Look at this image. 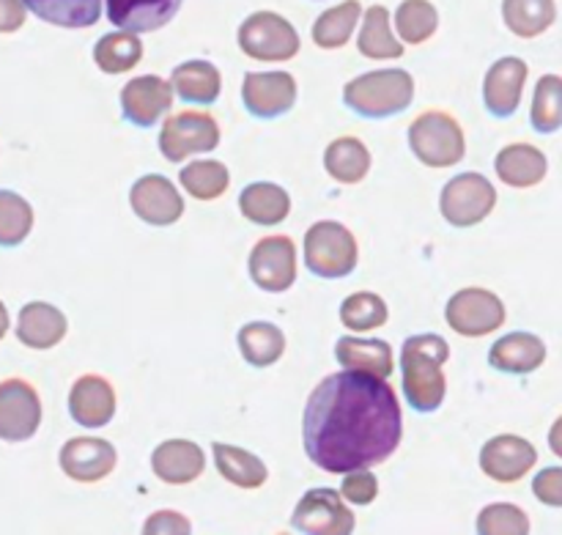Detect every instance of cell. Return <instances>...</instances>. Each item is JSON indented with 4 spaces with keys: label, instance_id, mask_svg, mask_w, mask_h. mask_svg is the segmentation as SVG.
<instances>
[{
    "label": "cell",
    "instance_id": "cell-16",
    "mask_svg": "<svg viewBox=\"0 0 562 535\" xmlns=\"http://www.w3.org/2000/svg\"><path fill=\"white\" fill-rule=\"evenodd\" d=\"M538 450L519 434L492 437L481 450V470L497 483H516L536 467Z\"/></svg>",
    "mask_w": 562,
    "mask_h": 535
},
{
    "label": "cell",
    "instance_id": "cell-43",
    "mask_svg": "<svg viewBox=\"0 0 562 535\" xmlns=\"http://www.w3.org/2000/svg\"><path fill=\"white\" fill-rule=\"evenodd\" d=\"M140 535H192V522L179 511H154Z\"/></svg>",
    "mask_w": 562,
    "mask_h": 535
},
{
    "label": "cell",
    "instance_id": "cell-29",
    "mask_svg": "<svg viewBox=\"0 0 562 535\" xmlns=\"http://www.w3.org/2000/svg\"><path fill=\"white\" fill-rule=\"evenodd\" d=\"M324 168L338 185H360L371 170V152L360 137H335L324 152Z\"/></svg>",
    "mask_w": 562,
    "mask_h": 535
},
{
    "label": "cell",
    "instance_id": "cell-8",
    "mask_svg": "<svg viewBox=\"0 0 562 535\" xmlns=\"http://www.w3.org/2000/svg\"><path fill=\"white\" fill-rule=\"evenodd\" d=\"M220 146V124L203 110H181L165 119L159 152L168 163H184L192 154H209Z\"/></svg>",
    "mask_w": 562,
    "mask_h": 535
},
{
    "label": "cell",
    "instance_id": "cell-1",
    "mask_svg": "<svg viewBox=\"0 0 562 535\" xmlns=\"http://www.w3.org/2000/svg\"><path fill=\"white\" fill-rule=\"evenodd\" d=\"M404 415L387 379L329 374L313 388L302 415L307 459L324 472L371 470L398 450Z\"/></svg>",
    "mask_w": 562,
    "mask_h": 535
},
{
    "label": "cell",
    "instance_id": "cell-10",
    "mask_svg": "<svg viewBox=\"0 0 562 535\" xmlns=\"http://www.w3.org/2000/svg\"><path fill=\"white\" fill-rule=\"evenodd\" d=\"M355 514L344 503L335 489H311L302 494L291 514V527L302 535H351L355 533Z\"/></svg>",
    "mask_w": 562,
    "mask_h": 535
},
{
    "label": "cell",
    "instance_id": "cell-44",
    "mask_svg": "<svg viewBox=\"0 0 562 535\" xmlns=\"http://www.w3.org/2000/svg\"><path fill=\"white\" fill-rule=\"evenodd\" d=\"M532 492L541 503L552 505V509H560L562 505V470L560 467H547L536 476L532 481Z\"/></svg>",
    "mask_w": 562,
    "mask_h": 535
},
{
    "label": "cell",
    "instance_id": "cell-17",
    "mask_svg": "<svg viewBox=\"0 0 562 535\" xmlns=\"http://www.w3.org/2000/svg\"><path fill=\"white\" fill-rule=\"evenodd\" d=\"M530 66L516 55L494 60L483 80V102L494 119H510L519 110L521 93H525Z\"/></svg>",
    "mask_w": 562,
    "mask_h": 535
},
{
    "label": "cell",
    "instance_id": "cell-14",
    "mask_svg": "<svg viewBox=\"0 0 562 535\" xmlns=\"http://www.w3.org/2000/svg\"><path fill=\"white\" fill-rule=\"evenodd\" d=\"M173 108V88L165 77L159 75H140L132 77L124 88H121V115L130 121L132 126H148L157 124L168 110Z\"/></svg>",
    "mask_w": 562,
    "mask_h": 535
},
{
    "label": "cell",
    "instance_id": "cell-20",
    "mask_svg": "<svg viewBox=\"0 0 562 535\" xmlns=\"http://www.w3.org/2000/svg\"><path fill=\"white\" fill-rule=\"evenodd\" d=\"M151 470L168 487H187L206 470V454L192 439H168L151 454Z\"/></svg>",
    "mask_w": 562,
    "mask_h": 535
},
{
    "label": "cell",
    "instance_id": "cell-32",
    "mask_svg": "<svg viewBox=\"0 0 562 535\" xmlns=\"http://www.w3.org/2000/svg\"><path fill=\"white\" fill-rule=\"evenodd\" d=\"M362 16L360 0H344V3L333 5V9L322 11L313 22V44L322 49H340L349 44L351 33L357 31Z\"/></svg>",
    "mask_w": 562,
    "mask_h": 535
},
{
    "label": "cell",
    "instance_id": "cell-26",
    "mask_svg": "<svg viewBox=\"0 0 562 535\" xmlns=\"http://www.w3.org/2000/svg\"><path fill=\"white\" fill-rule=\"evenodd\" d=\"M170 88L187 104H214L223 91V75L212 60H184L170 75Z\"/></svg>",
    "mask_w": 562,
    "mask_h": 535
},
{
    "label": "cell",
    "instance_id": "cell-33",
    "mask_svg": "<svg viewBox=\"0 0 562 535\" xmlns=\"http://www.w3.org/2000/svg\"><path fill=\"white\" fill-rule=\"evenodd\" d=\"M503 20L519 38H538L558 20L554 0H503Z\"/></svg>",
    "mask_w": 562,
    "mask_h": 535
},
{
    "label": "cell",
    "instance_id": "cell-24",
    "mask_svg": "<svg viewBox=\"0 0 562 535\" xmlns=\"http://www.w3.org/2000/svg\"><path fill=\"white\" fill-rule=\"evenodd\" d=\"M335 360L344 371L368 374L376 379H390L393 374V349L387 341L379 338H357V335H344L335 344Z\"/></svg>",
    "mask_w": 562,
    "mask_h": 535
},
{
    "label": "cell",
    "instance_id": "cell-21",
    "mask_svg": "<svg viewBox=\"0 0 562 535\" xmlns=\"http://www.w3.org/2000/svg\"><path fill=\"white\" fill-rule=\"evenodd\" d=\"M66 330H69V322H66L64 311H58L49 302H27L16 316V338L27 349H55L66 338Z\"/></svg>",
    "mask_w": 562,
    "mask_h": 535
},
{
    "label": "cell",
    "instance_id": "cell-47",
    "mask_svg": "<svg viewBox=\"0 0 562 535\" xmlns=\"http://www.w3.org/2000/svg\"><path fill=\"white\" fill-rule=\"evenodd\" d=\"M278 535H291V533H278Z\"/></svg>",
    "mask_w": 562,
    "mask_h": 535
},
{
    "label": "cell",
    "instance_id": "cell-45",
    "mask_svg": "<svg viewBox=\"0 0 562 535\" xmlns=\"http://www.w3.org/2000/svg\"><path fill=\"white\" fill-rule=\"evenodd\" d=\"M27 20L22 0H0V33H16Z\"/></svg>",
    "mask_w": 562,
    "mask_h": 535
},
{
    "label": "cell",
    "instance_id": "cell-3",
    "mask_svg": "<svg viewBox=\"0 0 562 535\" xmlns=\"http://www.w3.org/2000/svg\"><path fill=\"white\" fill-rule=\"evenodd\" d=\"M415 102V77L406 69H373L344 88V104L362 119H390Z\"/></svg>",
    "mask_w": 562,
    "mask_h": 535
},
{
    "label": "cell",
    "instance_id": "cell-2",
    "mask_svg": "<svg viewBox=\"0 0 562 535\" xmlns=\"http://www.w3.org/2000/svg\"><path fill=\"white\" fill-rule=\"evenodd\" d=\"M450 360V346L442 335H412L401 346L404 395L415 412H437L448 395L442 366Z\"/></svg>",
    "mask_w": 562,
    "mask_h": 535
},
{
    "label": "cell",
    "instance_id": "cell-5",
    "mask_svg": "<svg viewBox=\"0 0 562 535\" xmlns=\"http://www.w3.org/2000/svg\"><path fill=\"white\" fill-rule=\"evenodd\" d=\"M360 261V247L355 234L335 220H322L305 234V267L316 278H349Z\"/></svg>",
    "mask_w": 562,
    "mask_h": 535
},
{
    "label": "cell",
    "instance_id": "cell-25",
    "mask_svg": "<svg viewBox=\"0 0 562 535\" xmlns=\"http://www.w3.org/2000/svg\"><path fill=\"white\" fill-rule=\"evenodd\" d=\"M547 363V344L536 333H508L488 349V366L503 374H532Z\"/></svg>",
    "mask_w": 562,
    "mask_h": 535
},
{
    "label": "cell",
    "instance_id": "cell-15",
    "mask_svg": "<svg viewBox=\"0 0 562 535\" xmlns=\"http://www.w3.org/2000/svg\"><path fill=\"white\" fill-rule=\"evenodd\" d=\"M132 212L148 225L157 229H168V225L179 223L184 214V198L179 196L176 185L159 174L140 176L130 190Z\"/></svg>",
    "mask_w": 562,
    "mask_h": 535
},
{
    "label": "cell",
    "instance_id": "cell-7",
    "mask_svg": "<svg viewBox=\"0 0 562 535\" xmlns=\"http://www.w3.org/2000/svg\"><path fill=\"white\" fill-rule=\"evenodd\" d=\"M497 207V190L483 174H459L445 185L439 196V212L453 229L481 225Z\"/></svg>",
    "mask_w": 562,
    "mask_h": 535
},
{
    "label": "cell",
    "instance_id": "cell-11",
    "mask_svg": "<svg viewBox=\"0 0 562 535\" xmlns=\"http://www.w3.org/2000/svg\"><path fill=\"white\" fill-rule=\"evenodd\" d=\"M252 283L269 294H283L296 280V245L291 236L272 234L256 242L247 258Z\"/></svg>",
    "mask_w": 562,
    "mask_h": 535
},
{
    "label": "cell",
    "instance_id": "cell-40",
    "mask_svg": "<svg viewBox=\"0 0 562 535\" xmlns=\"http://www.w3.org/2000/svg\"><path fill=\"white\" fill-rule=\"evenodd\" d=\"M33 231V207L14 190H0V247H16Z\"/></svg>",
    "mask_w": 562,
    "mask_h": 535
},
{
    "label": "cell",
    "instance_id": "cell-6",
    "mask_svg": "<svg viewBox=\"0 0 562 535\" xmlns=\"http://www.w3.org/2000/svg\"><path fill=\"white\" fill-rule=\"evenodd\" d=\"M236 42L247 58L263 60V64H285L296 58L302 47L296 27L278 11H256L247 16L239 25Z\"/></svg>",
    "mask_w": 562,
    "mask_h": 535
},
{
    "label": "cell",
    "instance_id": "cell-41",
    "mask_svg": "<svg viewBox=\"0 0 562 535\" xmlns=\"http://www.w3.org/2000/svg\"><path fill=\"white\" fill-rule=\"evenodd\" d=\"M477 535H530V516L514 503H492L477 514Z\"/></svg>",
    "mask_w": 562,
    "mask_h": 535
},
{
    "label": "cell",
    "instance_id": "cell-34",
    "mask_svg": "<svg viewBox=\"0 0 562 535\" xmlns=\"http://www.w3.org/2000/svg\"><path fill=\"white\" fill-rule=\"evenodd\" d=\"M38 20L58 27H91L102 16V0H22Z\"/></svg>",
    "mask_w": 562,
    "mask_h": 535
},
{
    "label": "cell",
    "instance_id": "cell-28",
    "mask_svg": "<svg viewBox=\"0 0 562 535\" xmlns=\"http://www.w3.org/2000/svg\"><path fill=\"white\" fill-rule=\"evenodd\" d=\"M239 212L256 225H278L291 214V196L272 181H252L241 190Z\"/></svg>",
    "mask_w": 562,
    "mask_h": 535
},
{
    "label": "cell",
    "instance_id": "cell-4",
    "mask_svg": "<svg viewBox=\"0 0 562 535\" xmlns=\"http://www.w3.org/2000/svg\"><path fill=\"white\" fill-rule=\"evenodd\" d=\"M409 148L423 165L442 170L464 159L467 137L453 115L445 110H426L409 124Z\"/></svg>",
    "mask_w": 562,
    "mask_h": 535
},
{
    "label": "cell",
    "instance_id": "cell-30",
    "mask_svg": "<svg viewBox=\"0 0 562 535\" xmlns=\"http://www.w3.org/2000/svg\"><path fill=\"white\" fill-rule=\"evenodd\" d=\"M214 465H217L220 476L228 483L239 489H261L267 483L269 470L256 454L245 448H236V445L228 443H214L212 445Z\"/></svg>",
    "mask_w": 562,
    "mask_h": 535
},
{
    "label": "cell",
    "instance_id": "cell-36",
    "mask_svg": "<svg viewBox=\"0 0 562 535\" xmlns=\"http://www.w3.org/2000/svg\"><path fill=\"white\" fill-rule=\"evenodd\" d=\"M395 36L401 44H426L439 27V11L431 0H401L395 9Z\"/></svg>",
    "mask_w": 562,
    "mask_h": 535
},
{
    "label": "cell",
    "instance_id": "cell-13",
    "mask_svg": "<svg viewBox=\"0 0 562 535\" xmlns=\"http://www.w3.org/2000/svg\"><path fill=\"white\" fill-rule=\"evenodd\" d=\"M241 102L250 115L272 121L294 110L296 80L291 71H247L241 82Z\"/></svg>",
    "mask_w": 562,
    "mask_h": 535
},
{
    "label": "cell",
    "instance_id": "cell-19",
    "mask_svg": "<svg viewBox=\"0 0 562 535\" xmlns=\"http://www.w3.org/2000/svg\"><path fill=\"white\" fill-rule=\"evenodd\" d=\"M115 388L99 374H86L69 390L71 421L86 428H102L115 415Z\"/></svg>",
    "mask_w": 562,
    "mask_h": 535
},
{
    "label": "cell",
    "instance_id": "cell-22",
    "mask_svg": "<svg viewBox=\"0 0 562 535\" xmlns=\"http://www.w3.org/2000/svg\"><path fill=\"white\" fill-rule=\"evenodd\" d=\"M181 0H108V20L126 33H154L168 25Z\"/></svg>",
    "mask_w": 562,
    "mask_h": 535
},
{
    "label": "cell",
    "instance_id": "cell-23",
    "mask_svg": "<svg viewBox=\"0 0 562 535\" xmlns=\"http://www.w3.org/2000/svg\"><path fill=\"white\" fill-rule=\"evenodd\" d=\"M494 170H497L503 185L516 187V190H530L547 179L549 159L532 143H508L494 159Z\"/></svg>",
    "mask_w": 562,
    "mask_h": 535
},
{
    "label": "cell",
    "instance_id": "cell-9",
    "mask_svg": "<svg viewBox=\"0 0 562 535\" xmlns=\"http://www.w3.org/2000/svg\"><path fill=\"white\" fill-rule=\"evenodd\" d=\"M445 319L464 338H483L505 324V302L494 291L467 286L450 297Z\"/></svg>",
    "mask_w": 562,
    "mask_h": 535
},
{
    "label": "cell",
    "instance_id": "cell-37",
    "mask_svg": "<svg viewBox=\"0 0 562 535\" xmlns=\"http://www.w3.org/2000/svg\"><path fill=\"white\" fill-rule=\"evenodd\" d=\"M179 181L195 201H217L228 190L231 174L220 159H195L181 168Z\"/></svg>",
    "mask_w": 562,
    "mask_h": 535
},
{
    "label": "cell",
    "instance_id": "cell-31",
    "mask_svg": "<svg viewBox=\"0 0 562 535\" xmlns=\"http://www.w3.org/2000/svg\"><path fill=\"white\" fill-rule=\"evenodd\" d=\"M241 357L252 368H269L283 357L285 335L272 322H247L236 335Z\"/></svg>",
    "mask_w": 562,
    "mask_h": 535
},
{
    "label": "cell",
    "instance_id": "cell-39",
    "mask_svg": "<svg viewBox=\"0 0 562 535\" xmlns=\"http://www.w3.org/2000/svg\"><path fill=\"white\" fill-rule=\"evenodd\" d=\"M387 319V302L379 294H373V291H357V294L346 297L344 305H340V322H344L346 330H355V333L384 327Z\"/></svg>",
    "mask_w": 562,
    "mask_h": 535
},
{
    "label": "cell",
    "instance_id": "cell-27",
    "mask_svg": "<svg viewBox=\"0 0 562 535\" xmlns=\"http://www.w3.org/2000/svg\"><path fill=\"white\" fill-rule=\"evenodd\" d=\"M362 27L357 36V49L371 60H395L404 55V44L393 33V16L382 3H373L360 16Z\"/></svg>",
    "mask_w": 562,
    "mask_h": 535
},
{
    "label": "cell",
    "instance_id": "cell-38",
    "mask_svg": "<svg viewBox=\"0 0 562 535\" xmlns=\"http://www.w3.org/2000/svg\"><path fill=\"white\" fill-rule=\"evenodd\" d=\"M532 130L541 135H554L562 126V80L558 75H543L532 93L530 108Z\"/></svg>",
    "mask_w": 562,
    "mask_h": 535
},
{
    "label": "cell",
    "instance_id": "cell-12",
    "mask_svg": "<svg viewBox=\"0 0 562 535\" xmlns=\"http://www.w3.org/2000/svg\"><path fill=\"white\" fill-rule=\"evenodd\" d=\"M42 426V399L38 390L25 379H3L0 382V439L3 443H25Z\"/></svg>",
    "mask_w": 562,
    "mask_h": 535
},
{
    "label": "cell",
    "instance_id": "cell-46",
    "mask_svg": "<svg viewBox=\"0 0 562 535\" xmlns=\"http://www.w3.org/2000/svg\"><path fill=\"white\" fill-rule=\"evenodd\" d=\"M9 311H5V305L0 302V341L5 338V333H9Z\"/></svg>",
    "mask_w": 562,
    "mask_h": 535
},
{
    "label": "cell",
    "instance_id": "cell-42",
    "mask_svg": "<svg viewBox=\"0 0 562 535\" xmlns=\"http://www.w3.org/2000/svg\"><path fill=\"white\" fill-rule=\"evenodd\" d=\"M340 498L351 505H371L379 498V481L371 470L346 472L344 487H340Z\"/></svg>",
    "mask_w": 562,
    "mask_h": 535
},
{
    "label": "cell",
    "instance_id": "cell-35",
    "mask_svg": "<svg viewBox=\"0 0 562 535\" xmlns=\"http://www.w3.org/2000/svg\"><path fill=\"white\" fill-rule=\"evenodd\" d=\"M140 58L143 42L135 33L113 31L93 44V64H97L104 75H124V71H132L140 64Z\"/></svg>",
    "mask_w": 562,
    "mask_h": 535
},
{
    "label": "cell",
    "instance_id": "cell-18",
    "mask_svg": "<svg viewBox=\"0 0 562 535\" xmlns=\"http://www.w3.org/2000/svg\"><path fill=\"white\" fill-rule=\"evenodd\" d=\"M60 470L77 483H97L108 478L119 465V454L108 439L75 437L60 448Z\"/></svg>",
    "mask_w": 562,
    "mask_h": 535
}]
</instances>
